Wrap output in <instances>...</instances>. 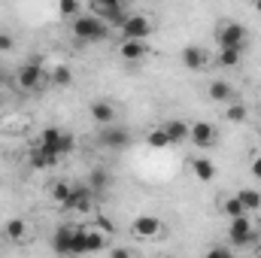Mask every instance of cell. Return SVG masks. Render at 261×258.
I'll return each mask as SVG.
<instances>
[{"instance_id":"obj_1","label":"cell","mask_w":261,"mask_h":258,"mask_svg":"<svg viewBox=\"0 0 261 258\" xmlns=\"http://www.w3.org/2000/svg\"><path fill=\"white\" fill-rule=\"evenodd\" d=\"M73 34L82 43H103L110 37V24L97 15H76L73 18Z\"/></svg>"},{"instance_id":"obj_2","label":"cell","mask_w":261,"mask_h":258,"mask_svg":"<svg viewBox=\"0 0 261 258\" xmlns=\"http://www.w3.org/2000/svg\"><path fill=\"white\" fill-rule=\"evenodd\" d=\"M37 146H43V149H49V152H55V155H67V152H73L76 140H73V134H70V131L46 128L43 134H40Z\"/></svg>"},{"instance_id":"obj_3","label":"cell","mask_w":261,"mask_h":258,"mask_svg":"<svg viewBox=\"0 0 261 258\" xmlns=\"http://www.w3.org/2000/svg\"><path fill=\"white\" fill-rule=\"evenodd\" d=\"M15 82H18L21 91H40V88H43V64H40V61H28V64H21L18 76H15Z\"/></svg>"},{"instance_id":"obj_4","label":"cell","mask_w":261,"mask_h":258,"mask_svg":"<svg viewBox=\"0 0 261 258\" xmlns=\"http://www.w3.org/2000/svg\"><path fill=\"white\" fill-rule=\"evenodd\" d=\"M91 207H94V192H91V186H88V183H85V186H73L64 210H70V213H88Z\"/></svg>"},{"instance_id":"obj_5","label":"cell","mask_w":261,"mask_h":258,"mask_svg":"<svg viewBox=\"0 0 261 258\" xmlns=\"http://www.w3.org/2000/svg\"><path fill=\"white\" fill-rule=\"evenodd\" d=\"M228 240L234 246H246L252 240V219L249 216H234L228 222Z\"/></svg>"},{"instance_id":"obj_6","label":"cell","mask_w":261,"mask_h":258,"mask_svg":"<svg viewBox=\"0 0 261 258\" xmlns=\"http://www.w3.org/2000/svg\"><path fill=\"white\" fill-rule=\"evenodd\" d=\"M152 31H155V28H152V21H149L146 15H128V18L122 21V37H125V40H146Z\"/></svg>"},{"instance_id":"obj_7","label":"cell","mask_w":261,"mask_h":258,"mask_svg":"<svg viewBox=\"0 0 261 258\" xmlns=\"http://www.w3.org/2000/svg\"><path fill=\"white\" fill-rule=\"evenodd\" d=\"M219 46H222V49H243V46H246V28L237 24V21L225 24V28L219 31Z\"/></svg>"},{"instance_id":"obj_8","label":"cell","mask_w":261,"mask_h":258,"mask_svg":"<svg viewBox=\"0 0 261 258\" xmlns=\"http://www.w3.org/2000/svg\"><path fill=\"white\" fill-rule=\"evenodd\" d=\"M130 231H134V237H140V240H152V237H161L164 225H161V219H155V216H137L134 225H130Z\"/></svg>"},{"instance_id":"obj_9","label":"cell","mask_w":261,"mask_h":258,"mask_svg":"<svg viewBox=\"0 0 261 258\" xmlns=\"http://www.w3.org/2000/svg\"><path fill=\"white\" fill-rule=\"evenodd\" d=\"M189 140L195 143L197 149H210V146L216 143V128H213L210 122H195V125L189 128Z\"/></svg>"},{"instance_id":"obj_10","label":"cell","mask_w":261,"mask_h":258,"mask_svg":"<svg viewBox=\"0 0 261 258\" xmlns=\"http://www.w3.org/2000/svg\"><path fill=\"white\" fill-rule=\"evenodd\" d=\"M97 140H100L103 149H125V146H128V131L116 128V125H103V131H100Z\"/></svg>"},{"instance_id":"obj_11","label":"cell","mask_w":261,"mask_h":258,"mask_svg":"<svg viewBox=\"0 0 261 258\" xmlns=\"http://www.w3.org/2000/svg\"><path fill=\"white\" fill-rule=\"evenodd\" d=\"M179 61H182L186 70H203V67L210 64V55H206V49H203V46H186Z\"/></svg>"},{"instance_id":"obj_12","label":"cell","mask_w":261,"mask_h":258,"mask_svg":"<svg viewBox=\"0 0 261 258\" xmlns=\"http://www.w3.org/2000/svg\"><path fill=\"white\" fill-rule=\"evenodd\" d=\"M88 113H91V119H94L97 125H113V119H116V107H113L110 100H94V104L88 107Z\"/></svg>"},{"instance_id":"obj_13","label":"cell","mask_w":261,"mask_h":258,"mask_svg":"<svg viewBox=\"0 0 261 258\" xmlns=\"http://www.w3.org/2000/svg\"><path fill=\"white\" fill-rule=\"evenodd\" d=\"M58 158H61V155H55V152H49V149H43V146H34V149H31V167H37V170L52 167Z\"/></svg>"},{"instance_id":"obj_14","label":"cell","mask_w":261,"mask_h":258,"mask_svg":"<svg viewBox=\"0 0 261 258\" xmlns=\"http://www.w3.org/2000/svg\"><path fill=\"white\" fill-rule=\"evenodd\" d=\"M119 55H122L125 61H140V58H146V43H143V40H122Z\"/></svg>"},{"instance_id":"obj_15","label":"cell","mask_w":261,"mask_h":258,"mask_svg":"<svg viewBox=\"0 0 261 258\" xmlns=\"http://www.w3.org/2000/svg\"><path fill=\"white\" fill-rule=\"evenodd\" d=\"M73 225H61L58 231H55V237H52V249L55 252H64V255H70V240H73Z\"/></svg>"},{"instance_id":"obj_16","label":"cell","mask_w":261,"mask_h":258,"mask_svg":"<svg viewBox=\"0 0 261 258\" xmlns=\"http://www.w3.org/2000/svg\"><path fill=\"white\" fill-rule=\"evenodd\" d=\"M210 97H213L216 104H231V97H234V88H231L225 79H216V82H210Z\"/></svg>"},{"instance_id":"obj_17","label":"cell","mask_w":261,"mask_h":258,"mask_svg":"<svg viewBox=\"0 0 261 258\" xmlns=\"http://www.w3.org/2000/svg\"><path fill=\"white\" fill-rule=\"evenodd\" d=\"M192 173H195L200 183H210V179L216 176V167H213L210 158H195V161H192Z\"/></svg>"},{"instance_id":"obj_18","label":"cell","mask_w":261,"mask_h":258,"mask_svg":"<svg viewBox=\"0 0 261 258\" xmlns=\"http://www.w3.org/2000/svg\"><path fill=\"white\" fill-rule=\"evenodd\" d=\"M189 128H192V125H186V122H179V119H173V122L164 125L167 137H170V143H182V140H189Z\"/></svg>"},{"instance_id":"obj_19","label":"cell","mask_w":261,"mask_h":258,"mask_svg":"<svg viewBox=\"0 0 261 258\" xmlns=\"http://www.w3.org/2000/svg\"><path fill=\"white\" fill-rule=\"evenodd\" d=\"M107 249V234L97 228V231H85V252H100Z\"/></svg>"},{"instance_id":"obj_20","label":"cell","mask_w":261,"mask_h":258,"mask_svg":"<svg viewBox=\"0 0 261 258\" xmlns=\"http://www.w3.org/2000/svg\"><path fill=\"white\" fill-rule=\"evenodd\" d=\"M3 234H6L9 240H21V237L28 234V225H24L21 219H9V222L3 225Z\"/></svg>"},{"instance_id":"obj_21","label":"cell","mask_w":261,"mask_h":258,"mask_svg":"<svg viewBox=\"0 0 261 258\" xmlns=\"http://www.w3.org/2000/svg\"><path fill=\"white\" fill-rule=\"evenodd\" d=\"M70 82H73V73H70L67 64H58L52 70V85H55V88H67Z\"/></svg>"},{"instance_id":"obj_22","label":"cell","mask_w":261,"mask_h":258,"mask_svg":"<svg viewBox=\"0 0 261 258\" xmlns=\"http://www.w3.org/2000/svg\"><path fill=\"white\" fill-rule=\"evenodd\" d=\"M88 186H91V192H100V189H107V186H110V173H107L103 167L91 170V176H88Z\"/></svg>"},{"instance_id":"obj_23","label":"cell","mask_w":261,"mask_h":258,"mask_svg":"<svg viewBox=\"0 0 261 258\" xmlns=\"http://www.w3.org/2000/svg\"><path fill=\"white\" fill-rule=\"evenodd\" d=\"M222 210H225V216H228V219H234V216H246V213H249V210L243 207V200H240V197H228V200L222 203Z\"/></svg>"},{"instance_id":"obj_24","label":"cell","mask_w":261,"mask_h":258,"mask_svg":"<svg viewBox=\"0 0 261 258\" xmlns=\"http://www.w3.org/2000/svg\"><path fill=\"white\" fill-rule=\"evenodd\" d=\"M146 143H149L152 149H164V146H170V137H167V131L164 128H155L149 137H146Z\"/></svg>"},{"instance_id":"obj_25","label":"cell","mask_w":261,"mask_h":258,"mask_svg":"<svg viewBox=\"0 0 261 258\" xmlns=\"http://www.w3.org/2000/svg\"><path fill=\"white\" fill-rule=\"evenodd\" d=\"M237 197L243 200V207H246V210H261V194L255 192V189H243Z\"/></svg>"},{"instance_id":"obj_26","label":"cell","mask_w":261,"mask_h":258,"mask_svg":"<svg viewBox=\"0 0 261 258\" xmlns=\"http://www.w3.org/2000/svg\"><path fill=\"white\" fill-rule=\"evenodd\" d=\"M240 52L243 49H222L219 52V67H237L240 64Z\"/></svg>"},{"instance_id":"obj_27","label":"cell","mask_w":261,"mask_h":258,"mask_svg":"<svg viewBox=\"0 0 261 258\" xmlns=\"http://www.w3.org/2000/svg\"><path fill=\"white\" fill-rule=\"evenodd\" d=\"M70 192H73V186H70V183H64V179H61V183H52V197H55V200H58L61 207L67 203Z\"/></svg>"},{"instance_id":"obj_28","label":"cell","mask_w":261,"mask_h":258,"mask_svg":"<svg viewBox=\"0 0 261 258\" xmlns=\"http://www.w3.org/2000/svg\"><path fill=\"white\" fill-rule=\"evenodd\" d=\"M85 252V231L76 228L73 231V240H70V255H82Z\"/></svg>"},{"instance_id":"obj_29","label":"cell","mask_w":261,"mask_h":258,"mask_svg":"<svg viewBox=\"0 0 261 258\" xmlns=\"http://www.w3.org/2000/svg\"><path fill=\"white\" fill-rule=\"evenodd\" d=\"M58 15L76 18V15H79V0H58Z\"/></svg>"},{"instance_id":"obj_30","label":"cell","mask_w":261,"mask_h":258,"mask_svg":"<svg viewBox=\"0 0 261 258\" xmlns=\"http://www.w3.org/2000/svg\"><path fill=\"white\" fill-rule=\"evenodd\" d=\"M225 119H228V122H243V119H246V107H243V104H228Z\"/></svg>"},{"instance_id":"obj_31","label":"cell","mask_w":261,"mask_h":258,"mask_svg":"<svg viewBox=\"0 0 261 258\" xmlns=\"http://www.w3.org/2000/svg\"><path fill=\"white\" fill-rule=\"evenodd\" d=\"M113 6H119V0H91V9H94L97 15H103V12L113 9Z\"/></svg>"},{"instance_id":"obj_32","label":"cell","mask_w":261,"mask_h":258,"mask_svg":"<svg viewBox=\"0 0 261 258\" xmlns=\"http://www.w3.org/2000/svg\"><path fill=\"white\" fill-rule=\"evenodd\" d=\"M97 228H100V231H103L107 237H110V234H116V225H113V222H110L107 216H100V219H97Z\"/></svg>"},{"instance_id":"obj_33","label":"cell","mask_w":261,"mask_h":258,"mask_svg":"<svg viewBox=\"0 0 261 258\" xmlns=\"http://www.w3.org/2000/svg\"><path fill=\"white\" fill-rule=\"evenodd\" d=\"M12 49V37L9 34H0V52H9Z\"/></svg>"},{"instance_id":"obj_34","label":"cell","mask_w":261,"mask_h":258,"mask_svg":"<svg viewBox=\"0 0 261 258\" xmlns=\"http://www.w3.org/2000/svg\"><path fill=\"white\" fill-rule=\"evenodd\" d=\"M249 170H252V176H255V179H261V155H258V158H252Z\"/></svg>"},{"instance_id":"obj_35","label":"cell","mask_w":261,"mask_h":258,"mask_svg":"<svg viewBox=\"0 0 261 258\" xmlns=\"http://www.w3.org/2000/svg\"><path fill=\"white\" fill-rule=\"evenodd\" d=\"M206 255H210V258H228V249H222V246H219V249H210Z\"/></svg>"},{"instance_id":"obj_36","label":"cell","mask_w":261,"mask_h":258,"mask_svg":"<svg viewBox=\"0 0 261 258\" xmlns=\"http://www.w3.org/2000/svg\"><path fill=\"white\" fill-rule=\"evenodd\" d=\"M252 6H255V9L261 12V0H252Z\"/></svg>"}]
</instances>
